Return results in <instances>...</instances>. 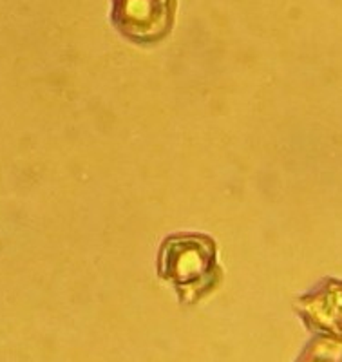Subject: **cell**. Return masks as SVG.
<instances>
[{
  "label": "cell",
  "instance_id": "cell-1",
  "mask_svg": "<svg viewBox=\"0 0 342 362\" xmlns=\"http://www.w3.org/2000/svg\"><path fill=\"white\" fill-rule=\"evenodd\" d=\"M158 277L170 283L182 305H196L219 288L223 268L214 239L198 232H176L158 252Z\"/></svg>",
  "mask_w": 342,
  "mask_h": 362
},
{
  "label": "cell",
  "instance_id": "cell-2",
  "mask_svg": "<svg viewBox=\"0 0 342 362\" xmlns=\"http://www.w3.org/2000/svg\"><path fill=\"white\" fill-rule=\"evenodd\" d=\"M177 0H111V24L125 40L154 45L174 29Z\"/></svg>",
  "mask_w": 342,
  "mask_h": 362
},
{
  "label": "cell",
  "instance_id": "cell-3",
  "mask_svg": "<svg viewBox=\"0 0 342 362\" xmlns=\"http://www.w3.org/2000/svg\"><path fill=\"white\" fill-rule=\"evenodd\" d=\"M295 312L308 329L342 342V281L322 279L297 299Z\"/></svg>",
  "mask_w": 342,
  "mask_h": 362
},
{
  "label": "cell",
  "instance_id": "cell-4",
  "mask_svg": "<svg viewBox=\"0 0 342 362\" xmlns=\"http://www.w3.org/2000/svg\"><path fill=\"white\" fill-rule=\"evenodd\" d=\"M295 362H342V342L315 335Z\"/></svg>",
  "mask_w": 342,
  "mask_h": 362
}]
</instances>
